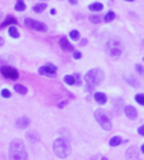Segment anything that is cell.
Listing matches in <instances>:
<instances>
[{"label":"cell","instance_id":"cb8c5ba5","mask_svg":"<svg viewBox=\"0 0 144 160\" xmlns=\"http://www.w3.org/2000/svg\"><path fill=\"white\" fill-rule=\"evenodd\" d=\"M114 19H115V13H114L113 10H109V12L105 14V17H104V21H105L106 23L114 21Z\"/></svg>","mask_w":144,"mask_h":160},{"label":"cell","instance_id":"9c48e42d","mask_svg":"<svg viewBox=\"0 0 144 160\" xmlns=\"http://www.w3.org/2000/svg\"><path fill=\"white\" fill-rule=\"evenodd\" d=\"M29 123H30V119L27 117V116H22V117H19L16 121H15V126L18 127V128H26V127H28L29 126Z\"/></svg>","mask_w":144,"mask_h":160},{"label":"cell","instance_id":"ffe728a7","mask_svg":"<svg viewBox=\"0 0 144 160\" xmlns=\"http://www.w3.org/2000/svg\"><path fill=\"white\" fill-rule=\"evenodd\" d=\"M46 8H47V4H46V3H38V4H35V5L33 7V12H35V13H42Z\"/></svg>","mask_w":144,"mask_h":160},{"label":"cell","instance_id":"74e56055","mask_svg":"<svg viewBox=\"0 0 144 160\" xmlns=\"http://www.w3.org/2000/svg\"><path fill=\"white\" fill-rule=\"evenodd\" d=\"M143 61H144V57H143Z\"/></svg>","mask_w":144,"mask_h":160},{"label":"cell","instance_id":"44dd1931","mask_svg":"<svg viewBox=\"0 0 144 160\" xmlns=\"http://www.w3.org/2000/svg\"><path fill=\"white\" fill-rule=\"evenodd\" d=\"M8 33H9V36H10V37H13V38H19V37H20L19 31L16 29V27H15V26H12V27L8 29Z\"/></svg>","mask_w":144,"mask_h":160},{"label":"cell","instance_id":"4dcf8cb0","mask_svg":"<svg viewBox=\"0 0 144 160\" xmlns=\"http://www.w3.org/2000/svg\"><path fill=\"white\" fill-rule=\"evenodd\" d=\"M138 133H139L140 136H144V125H142V126L138 128Z\"/></svg>","mask_w":144,"mask_h":160},{"label":"cell","instance_id":"52a82bcc","mask_svg":"<svg viewBox=\"0 0 144 160\" xmlns=\"http://www.w3.org/2000/svg\"><path fill=\"white\" fill-rule=\"evenodd\" d=\"M0 72L3 74V76L8 78V79H12V80H16L19 78V71L15 68H12V66H8V65H3L2 68H0Z\"/></svg>","mask_w":144,"mask_h":160},{"label":"cell","instance_id":"4316f807","mask_svg":"<svg viewBox=\"0 0 144 160\" xmlns=\"http://www.w3.org/2000/svg\"><path fill=\"white\" fill-rule=\"evenodd\" d=\"M90 22L91 23H100L101 22V17L100 15H90Z\"/></svg>","mask_w":144,"mask_h":160},{"label":"cell","instance_id":"d6986e66","mask_svg":"<svg viewBox=\"0 0 144 160\" xmlns=\"http://www.w3.org/2000/svg\"><path fill=\"white\" fill-rule=\"evenodd\" d=\"M27 137H28L29 141H32V142H38V141H39V135H38L37 132H34V131L28 132V133H27Z\"/></svg>","mask_w":144,"mask_h":160},{"label":"cell","instance_id":"6da1fadb","mask_svg":"<svg viewBox=\"0 0 144 160\" xmlns=\"http://www.w3.org/2000/svg\"><path fill=\"white\" fill-rule=\"evenodd\" d=\"M9 160H28V152L22 140L15 138L9 145Z\"/></svg>","mask_w":144,"mask_h":160},{"label":"cell","instance_id":"1f68e13d","mask_svg":"<svg viewBox=\"0 0 144 160\" xmlns=\"http://www.w3.org/2000/svg\"><path fill=\"white\" fill-rule=\"evenodd\" d=\"M86 43H87V39H82V41L80 42V45H81V46H85Z\"/></svg>","mask_w":144,"mask_h":160},{"label":"cell","instance_id":"d590c367","mask_svg":"<svg viewBox=\"0 0 144 160\" xmlns=\"http://www.w3.org/2000/svg\"><path fill=\"white\" fill-rule=\"evenodd\" d=\"M51 14H56V9H51Z\"/></svg>","mask_w":144,"mask_h":160},{"label":"cell","instance_id":"5b68a950","mask_svg":"<svg viewBox=\"0 0 144 160\" xmlns=\"http://www.w3.org/2000/svg\"><path fill=\"white\" fill-rule=\"evenodd\" d=\"M108 55L113 58H119L123 53V50H124V47H123L121 42L119 41V39H110V41L106 42V47H105Z\"/></svg>","mask_w":144,"mask_h":160},{"label":"cell","instance_id":"d6a6232c","mask_svg":"<svg viewBox=\"0 0 144 160\" xmlns=\"http://www.w3.org/2000/svg\"><path fill=\"white\" fill-rule=\"evenodd\" d=\"M4 46V38L3 37H0V47Z\"/></svg>","mask_w":144,"mask_h":160},{"label":"cell","instance_id":"ba28073f","mask_svg":"<svg viewBox=\"0 0 144 160\" xmlns=\"http://www.w3.org/2000/svg\"><path fill=\"white\" fill-rule=\"evenodd\" d=\"M38 72H39L40 75L53 76V75H56V72H57V66H54L53 64H46V65H43V66L39 68Z\"/></svg>","mask_w":144,"mask_h":160},{"label":"cell","instance_id":"277c9868","mask_svg":"<svg viewBox=\"0 0 144 160\" xmlns=\"http://www.w3.org/2000/svg\"><path fill=\"white\" fill-rule=\"evenodd\" d=\"M94 116H95V119L97 121V123L101 126V128H102V130H105V131H110V130L113 128L110 114H109L106 111L99 108V109H96V111H95Z\"/></svg>","mask_w":144,"mask_h":160},{"label":"cell","instance_id":"4fadbf2b","mask_svg":"<svg viewBox=\"0 0 144 160\" xmlns=\"http://www.w3.org/2000/svg\"><path fill=\"white\" fill-rule=\"evenodd\" d=\"M124 80H125V82H127L130 87H133V88H139V87H140L139 80H138L135 76H133V75H128V76H125Z\"/></svg>","mask_w":144,"mask_h":160},{"label":"cell","instance_id":"e0dca14e","mask_svg":"<svg viewBox=\"0 0 144 160\" xmlns=\"http://www.w3.org/2000/svg\"><path fill=\"white\" fill-rule=\"evenodd\" d=\"M14 90H15L18 94H22V95H26V94L28 93L27 87H24V85H22V84H15V85H14Z\"/></svg>","mask_w":144,"mask_h":160},{"label":"cell","instance_id":"3957f363","mask_svg":"<svg viewBox=\"0 0 144 160\" xmlns=\"http://www.w3.org/2000/svg\"><path fill=\"white\" fill-rule=\"evenodd\" d=\"M53 152L56 156L61 159H66L71 154V145L68 142V140L63 137H58L53 141Z\"/></svg>","mask_w":144,"mask_h":160},{"label":"cell","instance_id":"7c38bea8","mask_svg":"<svg viewBox=\"0 0 144 160\" xmlns=\"http://www.w3.org/2000/svg\"><path fill=\"white\" fill-rule=\"evenodd\" d=\"M94 98H95V101L99 103V104H105L106 102H108V97H106V94L105 93H102V92H96L95 93V95H94Z\"/></svg>","mask_w":144,"mask_h":160},{"label":"cell","instance_id":"603a6c76","mask_svg":"<svg viewBox=\"0 0 144 160\" xmlns=\"http://www.w3.org/2000/svg\"><path fill=\"white\" fill-rule=\"evenodd\" d=\"M63 80H65V83L68 84V85H75L76 84V78L73 75H66L63 78Z\"/></svg>","mask_w":144,"mask_h":160},{"label":"cell","instance_id":"9a60e30c","mask_svg":"<svg viewBox=\"0 0 144 160\" xmlns=\"http://www.w3.org/2000/svg\"><path fill=\"white\" fill-rule=\"evenodd\" d=\"M89 9L91 12H101L102 9H104V5H102V3L100 2H96V3H92L89 5Z\"/></svg>","mask_w":144,"mask_h":160},{"label":"cell","instance_id":"d4e9b609","mask_svg":"<svg viewBox=\"0 0 144 160\" xmlns=\"http://www.w3.org/2000/svg\"><path fill=\"white\" fill-rule=\"evenodd\" d=\"M68 36H70V38H71V39H73V41H78V39H80V32H78V31H76V29L71 31Z\"/></svg>","mask_w":144,"mask_h":160},{"label":"cell","instance_id":"f546056e","mask_svg":"<svg viewBox=\"0 0 144 160\" xmlns=\"http://www.w3.org/2000/svg\"><path fill=\"white\" fill-rule=\"evenodd\" d=\"M135 69H137V71H138L139 74H144V68H143L142 65H139V64H138V65L135 66Z\"/></svg>","mask_w":144,"mask_h":160},{"label":"cell","instance_id":"7a4b0ae2","mask_svg":"<svg viewBox=\"0 0 144 160\" xmlns=\"http://www.w3.org/2000/svg\"><path fill=\"white\" fill-rule=\"evenodd\" d=\"M105 78V74L101 69L96 68V69H91L90 71L86 72L85 75V82H86V85L89 88V90H92L94 87H97L102 83V80Z\"/></svg>","mask_w":144,"mask_h":160},{"label":"cell","instance_id":"83f0119b","mask_svg":"<svg viewBox=\"0 0 144 160\" xmlns=\"http://www.w3.org/2000/svg\"><path fill=\"white\" fill-rule=\"evenodd\" d=\"M2 97L8 99V98H10V97H12V92H10L9 89H3V90H2Z\"/></svg>","mask_w":144,"mask_h":160},{"label":"cell","instance_id":"e575fe53","mask_svg":"<svg viewBox=\"0 0 144 160\" xmlns=\"http://www.w3.org/2000/svg\"><path fill=\"white\" fill-rule=\"evenodd\" d=\"M140 150H142V152H143V154H144V144H143V145H142V146H140Z\"/></svg>","mask_w":144,"mask_h":160},{"label":"cell","instance_id":"5bb4252c","mask_svg":"<svg viewBox=\"0 0 144 160\" xmlns=\"http://www.w3.org/2000/svg\"><path fill=\"white\" fill-rule=\"evenodd\" d=\"M16 23H18L16 18H14V17H12V15H8V17L5 18V21L2 23V26H0V28H4V27H8V26H15Z\"/></svg>","mask_w":144,"mask_h":160},{"label":"cell","instance_id":"2e32d148","mask_svg":"<svg viewBox=\"0 0 144 160\" xmlns=\"http://www.w3.org/2000/svg\"><path fill=\"white\" fill-rule=\"evenodd\" d=\"M121 142H123V138H121L120 136H114V137H111V138H110L109 145H110V146H113V148H116V146H119Z\"/></svg>","mask_w":144,"mask_h":160},{"label":"cell","instance_id":"8fae6325","mask_svg":"<svg viewBox=\"0 0 144 160\" xmlns=\"http://www.w3.org/2000/svg\"><path fill=\"white\" fill-rule=\"evenodd\" d=\"M59 46H61V48H62L63 51H66V52H72L73 51V46L70 43V41L66 37H62L59 39Z\"/></svg>","mask_w":144,"mask_h":160},{"label":"cell","instance_id":"ac0fdd59","mask_svg":"<svg viewBox=\"0 0 144 160\" xmlns=\"http://www.w3.org/2000/svg\"><path fill=\"white\" fill-rule=\"evenodd\" d=\"M127 156H128L129 159H137V158H138V150H137V148H135V146L129 148V149L127 150Z\"/></svg>","mask_w":144,"mask_h":160},{"label":"cell","instance_id":"8992f818","mask_svg":"<svg viewBox=\"0 0 144 160\" xmlns=\"http://www.w3.org/2000/svg\"><path fill=\"white\" fill-rule=\"evenodd\" d=\"M24 24L28 28L34 29V31H38V32H46L47 31V26L43 22L35 21V19H32V18H26L24 19Z\"/></svg>","mask_w":144,"mask_h":160},{"label":"cell","instance_id":"8d00e7d4","mask_svg":"<svg viewBox=\"0 0 144 160\" xmlns=\"http://www.w3.org/2000/svg\"><path fill=\"white\" fill-rule=\"evenodd\" d=\"M101 160H109V159H108V158H105V156H102V158H101Z\"/></svg>","mask_w":144,"mask_h":160},{"label":"cell","instance_id":"836d02e7","mask_svg":"<svg viewBox=\"0 0 144 160\" xmlns=\"http://www.w3.org/2000/svg\"><path fill=\"white\" fill-rule=\"evenodd\" d=\"M70 4H72V5H76V4H77V0H71V2H70Z\"/></svg>","mask_w":144,"mask_h":160},{"label":"cell","instance_id":"484cf974","mask_svg":"<svg viewBox=\"0 0 144 160\" xmlns=\"http://www.w3.org/2000/svg\"><path fill=\"white\" fill-rule=\"evenodd\" d=\"M135 102L140 106H144V93H139L135 95Z\"/></svg>","mask_w":144,"mask_h":160},{"label":"cell","instance_id":"30bf717a","mask_svg":"<svg viewBox=\"0 0 144 160\" xmlns=\"http://www.w3.org/2000/svg\"><path fill=\"white\" fill-rule=\"evenodd\" d=\"M124 113H125V116H127L129 119H135V118L138 117V111H137V108L133 107V106H125V107H124Z\"/></svg>","mask_w":144,"mask_h":160},{"label":"cell","instance_id":"f1b7e54d","mask_svg":"<svg viewBox=\"0 0 144 160\" xmlns=\"http://www.w3.org/2000/svg\"><path fill=\"white\" fill-rule=\"evenodd\" d=\"M81 57H82V53H81L80 51H76V52L73 53V58H75V60H80Z\"/></svg>","mask_w":144,"mask_h":160},{"label":"cell","instance_id":"7402d4cb","mask_svg":"<svg viewBox=\"0 0 144 160\" xmlns=\"http://www.w3.org/2000/svg\"><path fill=\"white\" fill-rule=\"evenodd\" d=\"M14 8H15V10H18V12H23V10H26L27 5H26L24 2H22V0H18V2H15Z\"/></svg>","mask_w":144,"mask_h":160}]
</instances>
